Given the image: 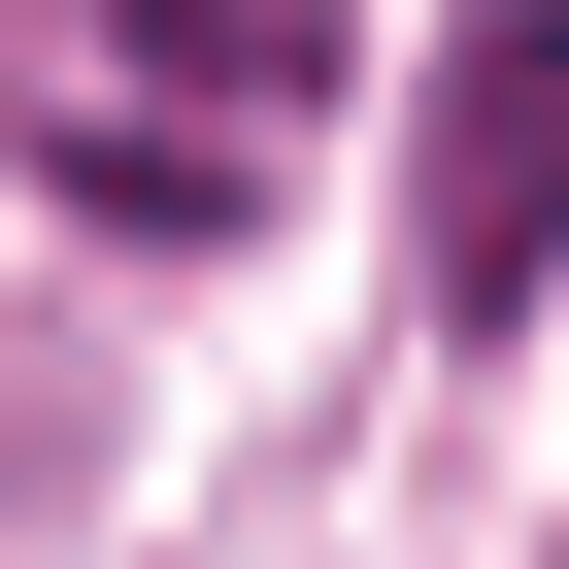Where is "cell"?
Instances as JSON below:
<instances>
[{
	"mask_svg": "<svg viewBox=\"0 0 569 569\" xmlns=\"http://www.w3.org/2000/svg\"><path fill=\"white\" fill-rule=\"evenodd\" d=\"M0 101H34V168L134 201V234H268V168L336 101V0H0Z\"/></svg>",
	"mask_w": 569,
	"mask_h": 569,
	"instance_id": "obj_1",
	"label": "cell"
},
{
	"mask_svg": "<svg viewBox=\"0 0 569 569\" xmlns=\"http://www.w3.org/2000/svg\"><path fill=\"white\" fill-rule=\"evenodd\" d=\"M569 268V0H469L436 34V336H536Z\"/></svg>",
	"mask_w": 569,
	"mask_h": 569,
	"instance_id": "obj_2",
	"label": "cell"
}]
</instances>
